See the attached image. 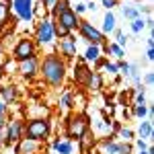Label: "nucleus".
Masks as SVG:
<instances>
[{
	"label": "nucleus",
	"instance_id": "nucleus-1",
	"mask_svg": "<svg viewBox=\"0 0 154 154\" xmlns=\"http://www.w3.org/2000/svg\"><path fill=\"white\" fill-rule=\"evenodd\" d=\"M64 72H66V68H64V62L60 58L48 56V58L43 60V78H45L49 84H54V86L60 84L64 80Z\"/></svg>",
	"mask_w": 154,
	"mask_h": 154
},
{
	"label": "nucleus",
	"instance_id": "nucleus-2",
	"mask_svg": "<svg viewBox=\"0 0 154 154\" xmlns=\"http://www.w3.org/2000/svg\"><path fill=\"white\" fill-rule=\"evenodd\" d=\"M48 131H49V125H48V121L45 119H33L29 125H27V136L31 138V140H43L45 136H48Z\"/></svg>",
	"mask_w": 154,
	"mask_h": 154
},
{
	"label": "nucleus",
	"instance_id": "nucleus-3",
	"mask_svg": "<svg viewBox=\"0 0 154 154\" xmlns=\"http://www.w3.org/2000/svg\"><path fill=\"white\" fill-rule=\"evenodd\" d=\"M86 128H88V123L84 117H72L68 121V136L70 138H82L86 134Z\"/></svg>",
	"mask_w": 154,
	"mask_h": 154
},
{
	"label": "nucleus",
	"instance_id": "nucleus-4",
	"mask_svg": "<svg viewBox=\"0 0 154 154\" xmlns=\"http://www.w3.org/2000/svg\"><path fill=\"white\" fill-rule=\"evenodd\" d=\"M54 39V25L51 21H41V25L37 27V41L39 43H49Z\"/></svg>",
	"mask_w": 154,
	"mask_h": 154
},
{
	"label": "nucleus",
	"instance_id": "nucleus-5",
	"mask_svg": "<svg viewBox=\"0 0 154 154\" xmlns=\"http://www.w3.org/2000/svg\"><path fill=\"white\" fill-rule=\"evenodd\" d=\"M33 41H29V39H21L19 41V45L14 48V58L17 60H27V58H33Z\"/></svg>",
	"mask_w": 154,
	"mask_h": 154
},
{
	"label": "nucleus",
	"instance_id": "nucleus-6",
	"mask_svg": "<svg viewBox=\"0 0 154 154\" xmlns=\"http://www.w3.org/2000/svg\"><path fill=\"white\" fill-rule=\"evenodd\" d=\"M12 4H14L17 14H19L23 21H31V19H33V6H31V0H12Z\"/></svg>",
	"mask_w": 154,
	"mask_h": 154
},
{
	"label": "nucleus",
	"instance_id": "nucleus-7",
	"mask_svg": "<svg viewBox=\"0 0 154 154\" xmlns=\"http://www.w3.org/2000/svg\"><path fill=\"white\" fill-rule=\"evenodd\" d=\"M80 31H82V35L86 37V39H91V41H93V45H99V43L103 41V33H101V31H97L91 23H82V25H80Z\"/></svg>",
	"mask_w": 154,
	"mask_h": 154
},
{
	"label": "nucleus",
	"instance_id": "nucleus-8",
	"mask_svg": "<svg viewBox=\"0 0 154 154\" xmlns=\"http://www.w3.org/2000/svg\"><path fill=\"white\" fill-rule=\"evenodd\" d=\"M131 146L130 144H115V142H105L103 154H130Z\"/></svg>",
	"mask_w": 154,
	"mask_h": 154
},
{
	"label": "nucleus",
	"instance_id": "nucleus-9",
	"mask_svg": "<svg viewBox=\"0 0 154 154\" xmlns=\"http://www.w3.org/2000/svg\"><path fill=\"white\" fill-rule=\"evenodd\" d=\"M58 21L64 25V27H66L68 31H70V29H74V27H78V19H76V12H72L70 8L62 12V14L58 17Z\"/></svg>",
	"mask_w": 154,
	"mask_h": 154
},
{
	"label": "nucleus",
	"instance_id": "nucleus-10",
	"mask_svg": "<svg viewBox=\"0 0 154 154\" xmlns=\"http://www.w3.org/2000/svg\"><path fill=\"white\" fill-rule=\"evenodd\" d=\"M35 150H37V140H31V138L21 140L19 148H17V152H19V154H35Z\"/></svg>",
	"mask_w": 154,
	"mask_h": 154
},
{
	"label": "nucleus",
	"instance_id": "nucleus-11",
	"mask_svg": "<svg viewBox=\"0 0 154 154\" xmlns=\"http://www.w3.org/2000/svg\"><path fill=\"white\" fill-rule=\"evenodd\" d=\"M37 70V60L35 58H27V60H21V72L25 76H33Z\"/></svg>",
	"mask_w": 154,
	"mask_h": 154
},
{
	"label": "nucleus",
	"instance_id": "nucleus-12",
	"mask_svg": "<svg viewBox=\"0 0 154 154\" xmlns=\"http://www.w3.org/2000/svg\"><path fill=\"white\" fill-rule=\"evenodd\" d=\"M62 51H64L66 56H76V41H74L70 35L62 39Z\"/></svg>",
	"mask_w": 154,
	"mask_h": 154
},
{
	"label": "nucleus",
	"instance_id": "nucleus-13",
	"mask_svg": "<svg viewBox=\"0 0 154 154\" xmlns=\"http://www.w3.org/2000/svg\"><path fill=\"white\" fill-rule=\"evenodd\" d=\"M21 130H23L21 121H12L11 125H8V144H11L12 140H19V138H21Z\"/></svg>",
	"mask_w": 154,
	"mask_h": 154
},
{
	"label": "nucleus",
	"instance_id": "nucleus-14",
	"mask_svg": "<svg viewBox=\"0 0 154 154\" xmlns=\"http://www.w3.org/2000/svg\"><path fill=\"white\" fill-rule=\"evenodd\" d=\"M54 35H58V37H62V39H64V37H68L70 35V31H68V29H66V27H64V25L60 23L58 19H56V21H54Z\"/></svg>",
	"mask_w": 154,
	"mask_h": 154
},
{
	"label": "nucleus",
	"instance_id": "nucleus-15",
	"mask_svg": "<svg viewBox=\"0 0 154 154\" xmlns=\"http://www.w3.org/2000/svg\"><path fill=\"white\" fill-rule=\"evenodd\" d=\"M115 29V17H113V12H107L105 14V23H103V31H113Z\"/></svg>",
	"mask_w": 154,
	"mask_h": 154
},
{
	"label": "nucleus",
	"instance_id": "nucleus-16",
	"mask_svg": "<svg viewBox=\"0 0 154 154\" xmlns=\"http://www.w3.org/2000/svg\"><path fill=\"white\" fill-rule=\"evenodd\" d=\"M0 93H2V99H4V103H8V101H14V97H17V93H14V88H12V86H2V88H0Z\"/></svg>",
	"mask_w": 154,
	"mask_h": 154
},
{
	"label": "nucleus",
	"instance_id": "nucleus-17",
	"mask_svg": "<svg viewBox=\"0 0 154 154\" xmlns=\"http://www.w3.org/2000/svg\"><path fill=\"white\" fill-rule=\"evenodd\" d=\"M54 148H56L60 154H70L72 152V144L70 142H60V140H56Z\"/></svg>",
	"mask_w": 154,
	"mask_h": 154
},
{
	"label": "nucleus",
	"instance_id": "nucleus-18",
	"mask_svg": "<svg viewBox=\"0 0 154 154\" xmlns=\"http://www.w3.org/2000/svg\"><path fill=\"white\" fill-rule=\"evenodd\" d=\"M140 138H152V123L150 121H142V125H140Z\"/></svg>",
	"mask_w": 154,
	"mask_h": 154
},
{
	"label": "nucleus",
	"instance_id": "nucleus-19",
	"mask_svg": "<svg viewBox=\"0 0 154 154\" xmlns=\"http://www.w3.org/2000/svg\"><path fill=\"white\" fill-rule=\"evenodd\" d=\"M8 14H11L8 4H6V2H0V27L4 23H8Z\"/></svg>",
	"mask_w": 154,
	"mask_h": 154
},
{
	"label": "nucleus",
	"instance_id": "nucleus-20",
	"mask_svg": "<svg viewBox=\"0 0 154 154\" xmlns=\"http://www.w3.org/2000/svg\"><path fill=\"white\" fill-rule=\"evenodd\" d=\"M88 86H91V88H95V91H99V88H101V76H99V74H97V72H91V76H88Z\"/></svg>",
	"mask_w": 154,
	"mask_h": 154
},
{
	"label": "nucleus",
	"instance_id": "nucleus-21",
	"mask_svg": "<svg viewBox=\"0 0 154 154\" xmlns=\"http://www.w3.org/2000/svg\"><path fill=\"white\" fill-rule=\"evenodd\" d=\"M64 11H68V0H58L51 12H54V17H60V14H62Z\"/></svg>",
	"mask_w": 154,
	"mask_h": 154
},
{
	"label": "nucleus",
	"instance_id": "nucleus-22",
	"mask_svg": "<svg viewBox=\"0 0 154 154\" xmlns=\"http://www.w3.org/2000/svg\"><path fill=\"white\" fill-rule=\"evenodd\" d=\"M86 60H91V62H95V60H99V45H91V48L86 49V56H84Z\"/></svg>",
	"mask_w": 154,
	"mask_h": 154
},
{
	"label": "nucleus",
	"instance_id": "nucleus-23",
	"mask_svg": "<svg viewBox=\"0 0 154 154\" xmlns=\"http://www.w3.org/2000/svg\"><path fill=\"white\" fill-rule=\"evenodd\" d=\"M0 144H8V125H0Z\"/></svg>",
	"mask_w": 154,
	"mask_h": 154
},
{
	"label": "nucleus",
	"instance_id": "nucleus-24",
	"mask_svg": "<svg viewBox=\"0 0 154 154\" xmlns=\"http://www.w3.org/2000/svg\"><path fill=\"white\" fill-rule=\"evenodd\" d=\"M33 14H37V17H41V19H43V17L48 14V8L43 6V2H37V4H35V11H33Z\"/></svg>",
	"mask_w": 154,
	"mask_h": 154
},
{
	"label": "nucleus",
	"instance_id": "nucleus-25",
	"mask_svg": "<svg viewBox=\"0 0 154 154\" xmlns=\"http://www.w3.org/2000/svg\"><path fill=\"white\" fill-rule=\"evenodd\" d=\"M144 27H146V23H144L142 19H136V21L131 23V31H134V33H138V31H142Z\"/></svg>",
	"mask_w": 154,
	"mask_h": 154
},
{
	"label": "nucleus",
	"instance_id": "nucleus-26",
	"mask_svg": "<svg viewBox=\"0 0 154 154\" xmlns=\"http://www.w3.org/2000/svg\"><path fill=\"white\" fill-rule=\"evenodd\" d=\"M123 14H125L128 19H131V21L140 19V17H138V11H136V8H123Z\"/></svg>",
	"mask_w": 154,
	"mask_h": 154
},
{
	"label": "nucleus",
	"instance_id": "nucleus-27",
	"mask_svg": "<svg viewBox=\"0 0 154 154\" xmlns=\"http://www.w3.org/2000/svg\"><path fill=\"white\" fill-rule=\"evenodd\" d=\"M109 51H111L113 56H117V58H121V56H123V49L119 48V45H109Z\"/></svg>",
	"mask_w": 154,
	"mask_h": 154
},
{
	"label": "nucleus",
	"instance_id": "nucleus-28",
	"mask_svg": "<svg viewBox=\"0 0 154 154\" xmlns=\"http://www.w3.org/2000/svg\"><path fill=\"white\" fill-rule=\"evenodd\" d=\"M146 111H148V109H146L144 105H136V109H134V113H136L138 117H144V115H146Z\"/></svg>",
	"mask_w": 154,
	"mask_h": 154
},
{
	"label": "nucleus",
	"instance_id": "nucleus-29",
	"mask_svg": "<svg viewBox=\"0 0 154 154\" xmlns=\"http://www.w3.org/2000/svg\"><path fill=\"white\" fill-rule=\"evenodd\" d=\"M70 101H72V95H70V93H66V95L62 97L60 105H62V107H70Z\"/></svg>",
	"mask_w": 154,
	"mask_h": 154
},
{
	"label": "nucleus",
	"instance_id": "nucleus-30",
	"mask_svg": "<svg viewBox=\"0 0 154 154\" xmlns=\"http://www.w3.org/2000/svg\"><path fill=\"white\" fill-rule=\"evenodd\" d=\"M119 136H121V138H123V140L128 142V140H130L134 134H131V130H121V131H119Z\"/></svg>",
	"mask_w": 154,
	"mask_h": 154
},
{
	"label": "nucleus",
	"instance_id": "nucleus-31",
	"mask_svg": "<svg viewBox=\"0 0 154 154\" xmlns=\"http://www.w3.org/2000/svg\"><path fill=\"white\" fill-rule=\"evenodd\" d=\"M115 35H117L119 43H121V45H125V37H123V33H121V31H115Z\"/></svg>",
	"mask_w": 154,
	"mask_h": 154
},
{
	"label": "nucleus",
	"instance_id": "nucleus-32",
	"mask_svg": "<svg viewBox=\"0 0 154 154\" xmlns=\"http://www.w3.org/2000/svg\"><path fill=\"white\" fill-rule=\"evenodd\" d=\"M103 4H105L107 8H113V6L117 4V0H103Z\"/></svg>",
	"mask_w": 154,
	"mask_h": 154
},
{
	"label": "nucleus",
	"instance_id": "nucleus-33",
	"mask_svg": "<svg viewBox=\"0 0 154 154\" xmlns=\"http://www.w3.org/2000/svg\"><path fill=\"white\" fill-rule=\"evenodd\" d=\"M103 66H105V68H107L109 72H117V66H113V64H107V62H105Z\"/></svg>",
	"mask_w": 154,
	"mask_h": 154
},
{
	"label": "nucleus",
	"instance_id": "nucleus-34",
	"mask_svg": "<svg viewBox=\"0 0 154 154\" xmlns=\"http://www.w3.org/2000/svg\"><path fill=\"white\" fill-rule=\"evenodd\" d=\"M136 103H138V105H144V93H138V97H136Z\"/></svg>",
	"mask_w": 154,
	"mask_h": 154
},
{
	"label": "nucleus",
	"instance_id": "nucleus-35",
	"mask_svg": "<svg viewBox=\"0 0 154 154\" xmlns=\"http://www.w3.org/2000/svg\"><path fill=\"white\" fill-rule=\"evenodd\" d=\"M146 82H148V84L154 82V74H152V72H148V74H146Z\"/></svg>",
	"mask_w": 154,
	"mask_h": 154
},
{
	"label": "nucleus",
	"instance_id": "nucleus-36",
	"mask_svg": "<svg viewBox=\"0 0 154 154\" xmlns=\"http://www.w3.org/2000/svg\"><path fill=\"white\" fill-rule=\"evenodd\" d=\"M146 58L150 60V62L154 60V49H152V48H148V56H146Z\"/></svg>",
	"mask_w": 154,
	"mask_h": 154
},
{
	"label": "nucleus",
	"instance_id": "nucleus-37",
	"mask_svg": "<svg viewBox=\"0 0 154 154\" xmlns=\"http://www.w3.org/2000/svg\"><path fill=\"white\" fill-rule=\"evenodd\" d=\"M4 111H6V103L0 101V115H4Z\"/></svg>",
	"mask_w": 154,
	"mask_h": 154
},
{
	"label": "nucleus",
	"instance_id": "nucleus-38",
	"mask_svg": "<svg viewBox=\"0 0 154 154\" xmlns=\"http://www.w3.org/2000/svg\"><path fill=\"white\" fill-rule=\"evenodd\" d=\"M138 148H140L142 152H144V150H146V144H144V140H138Z\"/></svg>",
	"mask_w": 154,
	"mask_h": 154
},
{
	"label": "nucleus",
	"instance_id": "nucleus-39",
	"mask_svg": "<svg viewBox=\"0 0 154 154\" xmlns=\"http://www.w3.org/2000/svg\"><path fill=\"white\" fill-rule=\"evenodd\" d=\"M84 8H86L84 4H78V6H76V12H84Z\"/></svg>",
	"mask_w": 154,
	"mask_h": 154
},
{
	"label": "nucleus",
	"instance_id": "nucleus-40",
	"mask_svg": "<svg viewBox=\"0 0 154 154\" xmlns=\"http://www.w3.org/2000/svg\"><path fill=\"white\" fill-rule=\"evenodd\" d=\"M140 154H150V152H140Z\"/></svg>",
	"mask_w": 154,
	"mask_h": 154
}]
</instances>
